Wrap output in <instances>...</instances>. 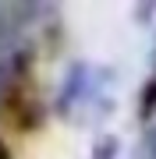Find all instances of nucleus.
<instances>
[{"mask_svg": "<svg viewBox=\"0 0 156 159\" xmlns=\"http://www.w3.org/2000/svg\"><path fill=\"white\" fill-rule=\"evenodd\" d=\"M156 106V78L149 81V89H145V99H142V113H153Z\"/></svg>", "mask_w": 156, "mask_h": 159, "instance_id": "7ed1b4c3", "label": "nucleus"}, {"mask_svg": "<svg viewBox=\"0 0 156 159\" xmlns=\"http://www.w3.org/2000/svg\"><path fill=\"white\" fill-rule=\"evenodd\" d=\"M117 152H121V138L117 134H103L92 145V159H117Z\"/></svg>", "mask_w": 156, "mask_h": 159, "instance_id": "f257e3e1", "label": "nucleus"}, {"mask_svg": "<svg viewBox=\"0 0 156 159\" xmlns=\"http://www.w3.org/2000/svg\"><path fill=\"white\" fill-rule=\"evenodd\" d=\"M0 159H11V148H7L4 142H0Z\"/></svg>", "mask_w": 156, "mask_h": 159, "instance_id": "20e7f679", "label": "nucleus"}, {"mask_svg": "<svg viewBox=\"0 0 156 159\" xmlns=\"http://www.w3.org/2000/svg\"><path fill=\"white\" fill-rule=\"evenodd\" d=\"M135 159H156V124H149L142 131L139 145H135Z\"/></svg>", "mask_w": 156, "mask_h": 159, "instance_id": "f03ea898", "label": "nucleus"}]
</instances>
